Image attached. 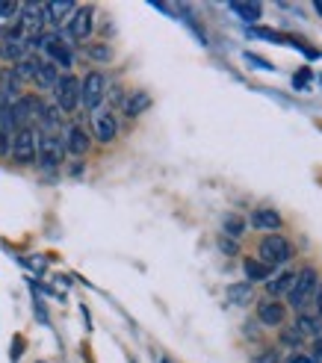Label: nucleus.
I'll return each mask as SVG.
<instances>
[{"mask_svg": "<svg viewBox=\"0 0 322 363\" xmlns=\"http://www.w3.org/2000/svg\"><path fill=\"white\" fill-rule=\"evenodd\" d=\"M257 254H260V263H266L270 269H275V266H284L290 257H293V245L281 237V233H266V237L260 240V245H257Z\"/></svg>", "mask_w": 322, "mask_h": 363, "instance_id": "f257e3e1", "label": "nucleus"}, {"mask_svg": "<svg viewBox=\"0 0 322 363\" xmlns=\"http://www.w3.org/2000/svg\"><path fill=\"white\" fill-rule=\"evenodd\" d=\"M316 286H319L316 269H313V266L301 269L299 275H296V281H293V286H290V293H287V301H290L293 311H301V307L311 301V296L316 293Z\"/></svg>", "mask_w": 322, "mask_h": 363, "instance_id": "f03ea898", "label": "nucleus"}, {"mask_svg": "<svg viewBox=\"0 0 322 363\" xmlns=\"http://www.w3.org/2000/svg\"><path fill=\"white\" fill-rule=\"evenodd\" d=\"M15 162H21V166H27V162H35V157H39V133L33 130V127H21L15 136H12V151Z\"/></svg>", "mask_w": 322, "mask_h": 363, "instance_id": "7ed1b4c3", "label": "nucleus"}, {"mask_svg": "<svg viewBox=\"0 0 322 363\" xmlns=\"http://www.w3.org/2000/svg\"><path fill=\"white\" fill-rule=\"evenodd\" d=\"M106 95V77L101 71H89V74L80 80V104L86 110H101V101Z\"/></svg>", "mask_w": 322, "mask_h": 363, "instance_id": "20e7f679", "label": "nucleus"}, {"mask_svg": "<svg viewBox=\"0 0 322 363\" xmlns=\"http://www.w3.org/2000/svg\"><path fill=\"white\" fill-rule=\"evenodd\" d=\"M53 98H57V110L62 113H74L80 106V80L74 74H65L53 86Z\"/></svg>", "mask_w": 322, "mask_h": 363, "instance_id": "39448f33", "label": "nucleus"}, {"mask_svg": "<svg viewBox=\"0 0 322 363\" xmlns=\"http://www.w3.org/2000/svg\"><path fill=\"white\" fill-rule=\"evenodd\" d=\"M62 157H65V145H62V139L60 136H53V133H42L39 136V160L45 169H57L60 162H62Z\"/></svg>", "mask_w": 322, "mask_h": 363, "instance_id": "423d86ee", "label": "nucleus"}, {"mask_svg": "<svg viewBox=\"0 0 322 363\" xmlns=\"http://www.w3.org/2000/svg\"><path fill=\"white\" fill-rule=\"evenodd\" d=\"M92 27H95L92 6H77L74 15L68 18V35H71V39H77V42L89 39V35H92Z\"/></svg>", "mask_w": 322, "mask_h": 363, "instance_id": "0eeeda50", "label": "nucleus"}, {"mask_svg": "<svg viewBox=\"0 0 322 363\" xmlns=\"http://www.w3.org/2000/svg\"><path fill=\"white\" fill-rule=\"evenodd\" d=\"M0 35L21 39V4H0Z\"/></svg>", "mask_w": 322, "mask_h": 363, "instance_id": "6e6552de", "label": "nucleus"}, {"mask_svg": "<svg viewBox=\"0 0 322 363\" xmlns=\"http://www.w3.org/2000/svg\"><path fill=\"white\" fill-rule=\"evenodd\" d=\"M92 127H95V139H98V142H113L116 133H118L116 116H113L110 110H95V116H92Z\"/></svg>", "mask_w": 322, "mask_h": 363, "instance_id": "1a4fd4ad", "label": "nucleus"}, {"mask_svg": "<svg viewBox=\"0 0 322 363\" xmlns=\"http://www.w3.org/2000/svg\"><path fill=\"white\" fill-rule=\"evenodd\" d=\"M284 316H287V311H284V304L275 301V298H266V301H257V319L260 325H284Z\"/></svg>", "mask_w": 322, "mask_h": 363, "instance_id": "9d476101", "label": "nucleus"}, {"mask_svg": "<svg viewBox=\"0 0 322 363\" xmlns=\"http://www.w3.org/2000/svg\"><path fill=\"white\" fill-rule=\"evenodd\" d=\"M65 151L68 154H74V157H83L86 151H89V136H86V130L80 124H71V127H65Z\"/></svg>", "mask_w": 322, "mask_h": 363, "instance_id": "9b49d317", "label": "nucleus"}, {"mask_svg": "<svg viewBox=\"0 0 322 363\" xmlns=\"http://www.w3.org/2000/svg\"><path fill=\"white\" fill-rule=\"evenodd\" d=\"M74 9L77 6L68 4V0H60V4H42V21L45 24H62L74 15Z\"/></svg>", "mask_w": 322, "mask_h": 363, "instance_id": "f8f14e48", "label": "nucleus"}, {"mask_svg": "<svg viewBox=\"0 0 322 363\" xmlns=\"http://www.w3.org/2000/svg\"><path fill=\"white\" fill-rule=\"evenodd\" d=\"M30 45L24 39H4L0 42V57L9 60V62H21L24 57H30Z\"/></svg>", "mask_w": 322, "mask_h": 363, "instance_id": "ddd939ff", "label": "nucleus"}, {"mask_svg": "<svg viewBox=\"0 0 322 363\" xmlns=\"http://www.w3.org/2000/svg\"><path fill=\"white\" fill-rule=\"evenodd\" d=\"M252 225L257 230H278L281 228V216L272 207H260V210L252 213Z\"/></svg>", "mask_w": 322, "mask_h": 363, "instance_id": "4468645a", "label": "nucleus"}, {"mask_svg": "<svg viewBox=\"0 0 322 363\" xmlns=\"http://www.w3.org/2000/svg\"><path fill=\"white\" fill-rule=\"evenodd\" d=\"M293 281H296V272H281V275H275L272 281H266V293H270V298L284 296V293H290Z\"/></svg>", "mask_w": 322, "mask_h": 363, "instance_id": "2eb2a0df", "label": "nucleus"}, {"mask_svg": "<svg viewBox=\"0 0 322 363\" xmlns=\"http://www.w3.org/2000/svg\"><path fill=\"white\" fill-rule=\"evenodd\" d=\"M57 80H60V68L50 65V62H42L39 71H35V77H33V83L39 89H53V86H57Z\"/></svg>", "mask_w": 322, "mask_h": 363, "instance_id": "dca6fc26", "label": "nucleus"}, {"mask_svg": "<svg viewBox=\"0 0 322 363\" xmlns=\"http://www.w3.org/2000/svg\"><path fill=\"white\" fill-rule=\"evenodd\" d=\"M148 106H151V95H148V92H142V89H139V92H133L128 101H124V113H128L131 118H136V116L145 113Z\"/></svg>", "mask_w": 322, "mask_h": 363, "instance_id": "f3484780", "label": "nucleus"}, {"mask_svg": "<svg viewBox=\"0 0 322 363\" xmlns=\"http://www.w3.org/2000/svg\"><path fill=\"white\" fill-rule=\"evenodd\" d=\"M319 322H322V319H319L316 313H313V316H311V313H301V316L296 319V331H299L301 337H313V340H316L319 331H322Z\"/></svg>", "mask_w": 322, "mask_h": 363, "instance_id": "a211bd4d", "label": "nucleus"}, {"mask_svg": "<svg viewBox=\"0 0 322 363\" xmlns=\"http://www.w3.org/2000/svg\"><path fill=\"white\" fill-rule=\"evenodd\" d=\"M39 65H42V60H35V57H24L21 62H15L12 74L18 77V83H24V80H33V77H35V71H39Z\"/></svg>", "mask_w": 322, "mask_h": 363, "instance_id": "6ab92c4d", "label": "nucleus"}, {"mask_svg": "<svg viewBox=\"0 0 322 363\" xmlns=\"http://www.w3.org/2000/svg\"><path fill=\"white\" fill-rule=\"evenodd\" d=\"M243 269H245V275H248V281H270V275H272V269L266 266V263H260V260H255V257H248L245 263H243Z\"/></svg>", "mask_w": 322, "mask_h": 363, "instance_id": "aec40b11", "label": "nucleus"}, {"mask_svg": "<svg viewBox=\"0 0 322 363\" xmlns=\"http://www.w3.org/2000/svg\"><path fill=\"white\" fill-rule=\"evenodd\" d=\"M18 77L12 74V71H4V74H0V98H4V104L9 106V101L18 95Z\"/></svg>", "mask_w": 322, "mask_h": 363, "instance_id": "412c9836", "label": "nucleus"}, {"mask_svg": "<svg viewBox=\"0 0 322 363\" xmlns=\"http://www.w3.org/2000/svg\"><path fill=\"white\" fill-rule=\"evenodd\" d=\"M231 12H237L245 24H255L263 12V6L260 4H231Z\"/></svg>", "mask_w": 322, "mask_h": 363, "instance_id": "4be33fe9", "label": "nucleus"}, {"mask_svg": "<svg viewBox=\"0 0 322 363\" xmlns=\"http://www.w3.org/2000/svg\"><path fill=\"white\" fill-rule=\"evenodd\" d=\"M255 296H252V286L248 284H231L228 286V301L231 304H248Z\"/></svg>", "mask_w": 322, "mask_h": 363, "instance_id": "5701e85b", "label": "nucleus"}, {"mask_svg": "<svg viewBox=\"0 0 322 363\" xmlns=\"http://www.w3.org/2000/svg\"><path fill=\"white\" fill-rule=\"evenodd\" d=\"M35 118H39L45 127H57V124H60V110H57V106L39 104V110H35Z\"/></svg>", "mask_w": 322, "mask_h": 363, "instance_id": "b1692460", "label": "nucleus"}, {"mask_svg": "<svg viewBox=\"0 0 322 363\" xmlns=\"http://www.w3.org/2000/svg\"><path fill=\"white\" fill-rule=\"evenodd\" d=\"M243 230H245V219H240V216H225V233L231 240L243 237Z\"/></svg>", "mask_w": 322, "mask_h": 363, "instance_id": "393cba45", "label": "nucleus"}, {"mask_svg": "<svg viewBox=\"0 0 322 363\" xmlns=\"http://www.w3.org/2000/svg\"><path fill=\"white\" fill-rule=\"evenodd\" d=\"M281 346H290V349L301 346V334H299L296 328H287V331H281Z\"/></svg>", "mask_w": 322, "mask_h": 363, "instance_id": "a878e982", "label": "nucleus"}, {"mask_svg": "<svg viewBox=\"0 0 322 363\" xmlns=\"http://www.w3.org/2000/svg\"><path fill=\"white\" fill-rule=\"evenodd\" d=\"M9 151H12V136H9V130L0 127V160H4Z\"/></svg>", "mask_w": 322, "mask_h": 363, "instance_id": "bb28decb", "label": "nucleus"}, {"mask_svg": "<svg viewBox=\"0 0 322 363\" xmlns=\"http://www.w3.org/2000/svg\"><path fill=\"white\" fill-rule=\"evenodd\" d=\"M219 248H222L225 254H237V242H234V240H228V237L219 240Z\"/></svg>", "mask_w": 322, "mask_h": 363, "instance_id": "cd10ccee", "label": "nucleus"}, {"mask_svg": "<svg viewBox=\"0 0 322 363\" xmlns=\"http://www.w3.org/2000/svg\"><path fill=\"white\" fill-rule=\"evenodd\" d=\"M89 53H92L95 60H110V48H89Z\"/></svg>", "mask_w": 322, "mask_h": 363, "instance_id": "c85d7f7f", "label": "nucleus"}, {"mask_svg": "<svg viewBox=\"0 0 322 363\" xmlns=\"http://www.w3.org/2000/svg\"><path fill=\"white\" fill-rule=\"evenodd\" d=\"M255 363H278V354H275V352L270 349V352H263V354H260V357H257Z\"/></svg>", "mask_w": 322, "mask_h": 363, "instance_id": "c756f323", "label": "nucleus"}, {"mask_svg": "<svg viewBox=\"0 0 322 363\" xmlns=\"http://www.w3.org/2000/svg\"><path fill=\"white\" fill-rule=\"evenodd\" d=\"M313 360H316V363H322V337H316V340H313Z\"/></svg>", "mask_w": 322, "mask_h": 363, "instance_id": "7c9ffc66", "label": "nucleus"}, {"mask_svg": "<svg viewBox=\"0 0 322 363\" xmlns=\"http://www.w3.org/2000/svg\"><path fill=\"white\" fill-rule=\"evenodd\" d=\"M284 363H316L313 357H305V354H293V357H287Z\"/></svg>", "mask_w": 322, "mask_h": 363, "instance_id": "2f4dec72", "label": "nucleus"}, {"mask_svg": "<svg viewBox=\"0 0 322 363\" xmlns=\"http://www.w3.org/2000/svg\"><path fill=\"white\" fill-rule=\"evenodd\" d=\"M313 296H316V316L322 319V286H316V293H313Z\"/></svg>", "mask_w": 322, "mask_h": 363, "instance_id": "473e14b6", "label": "nucleus"}, {"mask_svg": "<svg viewBox=\"0 0 322 363\" xmlns=\"http://www.w3.org/2000/svg\"><path fill=\"white\" fill-rule=\"evenodd\" d=\"M21 337H15V349H12V360H18V357H21Z\"/></svg>", "mask_w": 322, "mask_h": 363, "instance_id": "72a5a7b5", "label": "nucleus"}, {"mask_svg": "<svg viewBox=\"0 0 322 363\" xmlns=\"http://www.w3.org/2000/svg\"><path fill=\"white\" fill-rule=\"evenodd\" d=\"M6 110H9V106L4 104V98H0V127H4V124H6Z\"/></svg>", "mask_w": 322, "mask_h": 363, "instance_id": "f704fd0d", "label": "nucleus"}, {"mask_svg": "<svg viewBox=\"0 0 322 363\" xmlns=\"http://www.w3.org/2000/svg\"><path fill=\"white\" fill-rule=\"evenodd\" d=\"M316 12H319V15H322V4H316Z\"/></svg>", "mask_w": 322, "mask_h": 363, "instance_id": "c9c22d12", "label": "nucleus"}, {"mask_svg": "<svg viewBox=\"0 0 322 363\" xmlns=\"http://www.w3.org/2000/svg\"><path fill=\"white\" fill-rule=\"evenodd\" d=\"M160 363H172V360H169V357H163V360H160Z\"/></svg>", "mask_w": 322, "mask_h": 363, "instance_id": "e433bc0d", "label": "nucleus"}]
</instances>
